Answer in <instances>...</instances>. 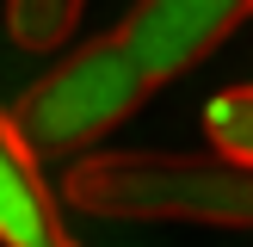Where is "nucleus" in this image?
I'll return each mask as SVG.
<instances>
[{"label": "nucleus", "mask_w": 253, "mask_h": 247, "mask_svg": "<svg viewBox=\"0 0 253 247\" xmlns=\"http://www.w3.org/2000/svg\"><path fill=\"white\" fill-rule=\"evenodd\" d=\"M49 235H62L56 192L43 185L31 148L19 142L6 105H0V241L6 247H37V241H49Z\"/></svg>", "instance_id": "20e7f679"}, {"label": "nucleus", "mask_w": 253, "mask_h": 247, "mask_svg": "<svg viewBox=\"0 0 253 247\" xmlns=\"http://www.w3.org/2000/svg\"><path fill=\"white\" fill-rule=\"evenodd\" d=\"M155 86L136 74V62L118 49V37H93V43L68 49L19 105L6 111L19 142L37 155H68V148H86L93 136L118 130Z\"/></svg>", "instance_id": "f03ea898"}, {"label": "nucleus", "mask_w": 253, "mask_h": 247, "mask_svg": "<svg viewBox=\"0 0 253 247\" xmlns=\"http://www.w3.org/2000/svg\"><path fill=\"white\" fill-rule=\"evenodd\" d=\"M204 130H210V148H216L222 167H235V173L253 167V93H247V81L222 86L204 105Z\"/></svg>", "instance_id": "39448f33"}, {"label": "nucleus", "mask_w": 253, "mask_h": 247, "mask_svg": "<svg viewBox=\"0 0 253 247\" xmlns=\"http://www.w3.org/2000/svg\"><path fill=\"white\" fill-rule=\"evenodd\" d=\"M253 0H136L130 19L118 25V49L136 62L148 86L179 81L185 68L210 56L216 43H229V31H241Z\"/></svg>", "instance_id": "7ed1b4c3"}, {"label": "nucleus", "mask_w": 253, "mask_h": 247, "mask_svg": "<svg viewBox=\"0 0 253 247\" xmlns=\"http://www.w3.org/2000/svg\"><path fill=\"white\" fill-rule=\"evenodd\" d=\"M37 247H74V241H68V235H49V241H37Z\"/></svg>", "instance_id": "0eeeda50"}, {"label": "nucleus", "mask_w": 253, "mask_h": 247, "mask_svg": "<svg viewBox=\"0 0 253 247\" xmlns=\"http://www.w3.org/2000/svg\"><path fill=\"white\" fill-rule=\"evenodd\" d=\"M62 198L81 216L105 222H204V229H247L253 179L222 161L192 155H86L62 173Z\"/></svg>", "instance_id": "f257e3e1"}, {"label": "nucleus", "mask_w": 253, "mask_h": 247, "mask_svg": "<svg viewBox=\"0 0 253 247\" xmlns=\"http://www.w3.org/2000/svg\"><path fill=\"white\" fill-rule=\"evenodd\" d=\"M86 0H6V31L19 49H62L74 37V25H81Z\"/></svg>", "instance_id": "423d86ee"}]
</instances>
